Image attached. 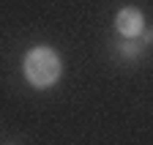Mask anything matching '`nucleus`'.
<instances>
[{"mask_svg": "<svg viewBox=\"0 0 153 145\" xmlns=\"http://www.w3.org/2000/svg\"><path fill=\"white\" fill-rule=\"evenodd\" d=\"M22 68H25V80L33 88L44 90V88H52L57 80H60L63 63H60V58H57V52L52 47H33L25 55Z\"/></svg>", "mask_w": 153, "mask_h": 145, "instance_id": "1", "label": "nucleus"}, {"mask_svg": "<svg viewBox=\"0 0 153 145\" xmlns=\"http://www.w3.org/2000/svg\"><path fill=\"white\" fill-rule=\"evenodd\" d=\"M115 28H118L120 36H126V39H137V36L145 33V16L140 8L134 6H126L118 11V16H115Z\"/></svg>", "mask_w": 153, "mask_h": 145, "instance_id": "2", "label": "nucleus"}]
</instances>
